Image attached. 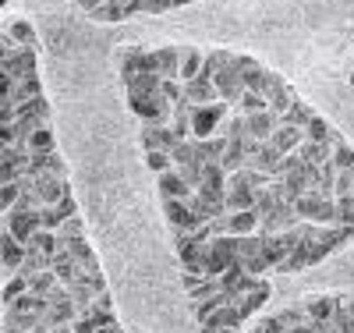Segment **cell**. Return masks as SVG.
Listing matches in <instances>:
<instances>
[{"mask_svg": "<svg viewBox=\"0 0 354 333\" xmlns=\"http://www.w3.org/2000/svg\"><path fill=\"white\" fill-rule=\"evenodd\" d=\"M181 142L174 132H170V125H142V149L145 153H170V149Z\"/></svg>", "mask_w": 354, "mask_h": 333, "instance_id": "8fae6325", "label": "cell"}, {"mask_svg": "<svg viewBox=\"0 0 354 333\" xmlns=\"http://www.w3.org/2000/svg\"><path fill=\"white\" fill-rule=\"evenodd\" d=\"M312 117H315V110H312L308 103H301V100H298V103H294V107H290L280 120H283V125H294V128H305Z\"/></svg>", "mask_w": 354, "mask_h": 333, "instance_id": "836d02e7", "label": "cell"}, {"mask_svg": "<svg viewBox=\"0 0 354 333\" xmlns=\"http://www.w3.org/2000/svg\"><path fill=\"white\" fill-rule=\"evenodd\" d=\"M156 185H160V195H163V199H185V202H188V199L195 195V188H188L185 177L177 174L174 167L163 170V174H156Z\"/></svg>", "mask_w": 354, "mask_h": 333, "instance_id": "2e32d148", "label": "cell"}, {"mask_svg": "<svg viewBox=\"0 0 354 333\" xmlns=\"http://www.w3.org/2000/svg\"><path fill=\"white\" fill-rule=\"evenodd\" d=\"M202 167H205V163L192 160V163H181V167H174V170L185 177V185H188V188H198V185H202Z\"/></svg>", "mask_w": 354, "mask_h": 333, "instance_id": "b9f144b4", "label": "cell"}, {"mask_svg": "<svg viewBox=\"0 0 354 333\" xmlns=\"http://www.w3.org/2000/svg\"><path fill=\"white\" fill-rule=\"evenodd\" d=\"M294 213H298V220H308V224H337L333 195H322L315 188H308L301 199H294Z\"/></svg>", "mask_w": 354, "mask_h": 333, "instance_id": "7a4b0ae2", "label": "cell"}, {"mask_svg": "<svg viewBox=\"0 0 354 333\" xmlns=\"http://www.w3.org/2000/svg\"><path fill=\"white\" fill-rule=\"evenodd\" d=\"M15 110H18V117H46V120H50V103H46V96L25 100V103H18Z\"/></svg>", "mask_w": 354, "mask_h": 333, "instance_id": "e575fe53", "label": "cell"}, {"mask_svg": "<svg viewBox=\"0 0 354 333\" xmlns=\"http://www.w3.org/2000/svg\"><path fill=\"white\" fill-rule=\"evenodd\" d=\"M259 231V213L255 209H241V213H223V234L230 237H245Z\"/></svg>", "mask_w": 354, "mask_h": 333, "instance_id": "5bb4252c", "label": "cell"}, {"mask_svg": "<svg viewBox=\"0 0 354 333\" xmlns=\"http://www.w3.org/2000/svg\"><path fill=\"white\" fill-rule=\"evenodd\" d=\"M145 163H149L153 174H163V170L174 167V163H170V153H160V149H156V153H145Z\"/></svg>", "mask_w": 354, "mask_h": 333, "instance_id": "c3c4849f", "label": "cell"}, {"mask_svg": "<svg viewBox=\"0 0 354 333\" xmlns=\"http://www.w3.org/2000/svg\"><path fill=\"white\" fill-rule=\"evenodd\" d=\"M21 167L25 163H0V185H15V181H21Z\"/></svg>", "mask_w": 354, "mask_h": 333, "instance_id": "681fc988", "label": "cell"}, {"mask_svg": "<svg viewBox=\"0 0 354 333\" xmlns=\"http://www.w3.org/2000/svg\"><path fill=\"white\" fill-rule=\"evenodd\" d=\"M255 326H259L262 333H283V326H280L277 316H262V319H255Z\"/></svg>", "mask_w": 354, "mask_h": 333, "instance_id": "816d5d0a", "label": "cell"}, {"mask_svg": "<svg viewBox=\"0 0 354 333\" xmlns=\"http://www.w3.org/2000/svg\"><path fill=\"white\" fill-rule=\"evenodd\" d=\"M78 4H82V0H78Z\"/></svg>", "mask_w": 354, "mask_h": 333, "instance_id": "03108f58", "label": "cell"}, {"mask_svg": "<svg viewBox=\"0 0 354 333\" xmlns=\"http://www.w3.org/2000/svg\"><path fill=\"white\" fill-rule=\"evenodd\" d=\"M294 224H301L298 213H294V202H283V199H280L273 213L259 220V234H280V231H290Z\"/></svg>", "mask_w": 354, "mask_h": 333, "instance_id": "30bf717a", "label": "cell"}, {"mask_svg": "<svg viewBox=\"0 0 354 333\" xmlns=\"http://www.w3.org/2000/svg\"><path fill=\"white\" fill-rule=\"evenodd\" d=\"M138 53H142V46H121L117 50V71H121V82H131L138 75Z\"/></svg>", "mask_w": 354, "mask_h": 333, "instance_id": "d4e9b609", "label": "cell"}, {"mask_svg": "<svg viewBox=\"0 0 354 333\" xmlns=\"http://www.w3.org/2000/svg\"><path fill=\"white\" fill-rule=\"evenodd\" d=\"M0 163H28V149L21 142H4L0 145Z\"/></svg>", "mask_w": 354, "mask_h": 333, "instance_id": "f35d334b", "label": "cell"}, {"mask_svg": "<svg viewBox=\"0 0 354 333\" xmlns=\"http://www.w3.org/2000/svg\"><path fill=\"white\" fill-rule=\"evenodd\" d=\"M337 298H340V294H319V298L301 301L305 316H308L312 323H319L322 333H333V330H330V319H333V312H337Z\"/></svg>", "mask_w": 354, "mask_h": 333, "instance_id": "9c48e42d", "label": "cell"}, {"mask_svg": "<svg viewBox=\"0 0 354 333\" xmlns=\"http://www.w3.org/2000/svg\"><path fill=\"white\" fill-rule=\"evenodd\" d=\"M93 18H96V21H124L128 11H124L121 4H113V0H106V4H100V8L93 11Z\"/></svg>", "mask_w": 354, "mask_h": 333, "instance_id": "60d3db41", "label": "cell"}, {"mask_svg": "<svg viewBox=\"0 0 354 333\" xmlns=\"http://www.w3.org/2000/svg\"><path fill=\"white\" fill-rule=\"evenodd\" d=\"M330 163L337 170H354V149L347 145V138H340L333 149H330Z\"/></svg>", "mask_w": 354, "mask_h": 333, "instance_id": "4dcf8cb0", "label": "cell"}, {"mask_svg": "<svg viewBox=\"0 0 354 333\" xmlns=\"http://www.w3.org/2000/svg\"><path fill=\"white\" fill-rule=\"evenodd\" d=\"M248 64H255V57H245V53H230L223 64L216 68V75H213V85H216V96L234 110V103L241 100V93H245V82H241V71L248 68Z\"/></svg>", "mask_w": 354, "mask_h": 333, "instance_id": "6da1fadb", "label": "cell"}, {"mask_svg": "<svg viewBox=\"0 0 354 333\" xmlns=\"http://www.w3.org/2000/svg\"><path fill=\"white\" fill-rule=\"evenodd\" d=\"M205 333H241V330H234V326H220V330H205Z\"/></svg>", "mask_w": 354, "mask_h": 333, "instance_id": "91938a15", "label": "cell"}, {"mask_svg": "<svg viewBox=\"0 0 354 333\" xmlns=\"http://www.w3.org/2000/svg\"><path fill=\"white\" fill-rule=\"evenodd\" d=\"M238 262H241V269H245V273H252V277L270 273V262H266L262 255H248V259H238Z\"/></svg>", "mask_w": 354, "mask_h": 333, "instance_id": "7dc6e473", "label": "cell"}, {"mask_svg": "<svg viewBox=\"0 0 354 333\" xmlns=\"http://www.w3.org/2000/svg\"><path fill=\"white\" fill-rule=\"evenodd\" d=\"M160 96H163L170 107H181V103H185V89H181V82H177V78H163V82H160Z\"/></svg>", "mask_w": 354, "mask_h": 333, "instance_id": "74e56055", "label": "cell"}, {"mask_svg": "<svg viewBox=\"0 0 354 333\" xmlns=\"http://www.w3.org/2000/svg\"><path fill=\"white\" fill-rule=\"evenodd\" d=\"M36 96H43L39 75H28V78H18V82H15V93H11V103H15V107L25 103V100H36Z\"/></svg>", "mask_w": 354, "mask_h": 333, "instance_id": "484cf974", "label": "cell"}, {"mask_svg": "<svg viewBox=\"0 0 354 333\" xmlns=\"http://www.w3.org/2000/svg\"><path fill=\"white\" fill-rule=\"evenodd\" d=\"M57 284H61V280H57V273H53V269H39V273H32V277H28V291H32V294H50Z\"/></svg>", "mask_w": 354, "mask_h": 333, "instance_id": "f546056e", "label": "cell"}, {"mask_svg": "<svg viewBox=\"0 0 354 333\" xmlns=\"http://www.w3.org/2000/svg\"><path fill=\"white\" fill-rule=\"evenodd\" d=\"M333 195H351V170H337V181H333Z\"/></svg>", "mask_w": 354, "mask_h": 333, "instance_id": "f907efd6", "label": "cell"}, {"mask_svg": "<svg viewBox=\"0 0 354 333\" xmlns=\"http://www.w3.org/2000/svg\"><path fill=\"white\" fill-rule=\"evenodd\" d=\"M4 4H8V0H0V8H4Z\"/></svg>", "mask_w": 354, "mask_h": 333, "instance_id": "e7e4bbea", "label": "cell"}, {"mask_svg": "<svg viewBox=\"0 0 354 333\" xmlns=\"http://www.w3.org/2000/svg\"><path fill=\"white\" fill-rule=\"evenodd\" d=\"M202 71V50L181 46V68H177V82H192Z\"/></svg>", "mask_w": 354, "mask_h": 333, "instance_id": "cb8c5ba5", "label": "cell"}, {"mask_svg": "<svg viewBox=\"0 0 354 333\" xmlns=\"http://www.w3.org/2000/svg\"><path fill=\"white\" fill-rule=\"evenodd\" d=\"M100 4H106V0H82V4H78V8H82L85 15H93V11H96Z\"/></svg>", "mask_w": 354, "mask_h": 333, "instance_id": "6f0895ef", "label": "cell"}, {"mask_svg": "<svg viewBox=\"0 0 354 333\" xmlns=\"http://www.w3.org/2000/svg\"><path fill=\"white\" fill-rule=\"evenodd\" d=\"M163 217L174 234H195L202 227V220L192 213V206L185 199H163Z\"/></svg>", "mask_w": 354, "mask_h": 333, "instance_id": "5b68a950", "label": "cell"}, {"mask_svg": "<svg viewBox=\"0 0 354 333\" xmlns=\"http://www.w3.org/2000/svg\"><path fill=\"white\" fill-rule=\"evenodd\" d=\"M245 333H262V330H259V326H252V330H245Z\"/></svg>", "mask_w": 354, "mask_h": 333, "instance_id": "6125c7cd", "label": "cell"}, {"mask_svg": "<svg viewBox=\"0 0 354 333\" xmlns=\"http://www.w3.org/2000/svg\"><path fill=\"white\" fill-rule=\"evenodd\" d=\"M53 234L61 237V241H64V237H82V234H85V224H82V217L75 213V217H68V220H64L61 227H57Z\"/></svg>", "mask_w": 354, "mask_h": 333, "instance_id": "ee69618b", "label": "cell"}, {"mask_svg": "<svg viewBox=\"0 0 354 333\" xmlns=\"http://www.w3.org/2000/svg\"><path fill=\"white\" fill-rule=\"evenodd\" d=\"M351 89H354V71H351Z\"/></svg>", "mask_w": 354, "mask_h": 333, "instance_id": "be15d7a7", "label": "cell"}, {"mask_svg": "<svg viewBox=\"0 0 354 333\" xmlns=\"http://www.w3.org/2000/svg\"><path fill=\"white\" fill-rule=\"evenodd\" d=\"M128 107L131 114L142 120V125H170V117H174V107L153 93V96H128Z\"/></svg>", "mask_w": 354, "mask_h": 333, "instance_id": "277c9868", "label": "cell"}, {"mask_svg": "<svg viewBox=\"0 0 354 333\" xmlns=\"http://www.w3.org/2000/svg\"><path fill=\"white\" fill-rule=\"evenodd\" d=\"M4 231L15 241L28 245V237L39 231V209H11V213H4Z\"/></svg>", "mask_w": 354, "mask_h": 333, "instance_id": "52a82bcc", "label": "cell"}, {"mask_svg": "<svg viewBox=\"0 0 354 333\" xmlns=\"http://www.w3.org/2000/svg\"><path fill=\"white\" fill-rule=\"evenodd\" d=\"M25 249L53 255V252H57V234H53V231H46V227H39V231H36L32 237H28V245H25Z\"/></svg>", "mask_w": 354, "mask_h": 333, "instance_id": "1f68e13d", "label": "cell"}, {"mask_svg": "<svg viewBox=\"0 0 354 333\" xmlns=\"http://www.w3.org/2000/svg\"><path fill=\"white\" fill-rule=\"evenodd\" d=\"M277 163H280V153L270 145V142H259L252 153H248V160H245V167H252V170H262V174H270L273 177V170H277Z\"/></svg>", "mask_w": 354, "mask_h": 333, "instance_id": "e0dca14e", "label": "cell"}, {"mask_svg": "<svg viewBox=\"0 0 354 333\" xmlns=\"http://www.w3.org/2000/svg\"><path fill=\"white\" fill-rule=\"evenodd\" d=\"M11 50H15V43H11V36H8V33H0V60H4V57H8Z\"/></svg>", "mask_w": 354, "mask_h": 333, "instance_id": "9f6ffc18", "label": "cell"}, {"mask_svg": "<svg viewBox=\"0 0 354 333\" xmlns=\"http://www.w3.org/2000/svg\"><path fill=\"white\" fill-rule=\"evenodd\" d=\"M216 291H220V277H198V284H195V287H188L192 305H195V301H202V298H213Z\"/></svg>", "mask_w": 354, "mask_h": 333, "instance_id": "8d00e7d4", "label": "cell"}, {"mask_svg": "<svg viewBox=\"0 0 354 333\" xmlns=\"http://www.w3.org/2000/svg\"><path fill=\"white\" fill-rule=\"evenodd\" d=\"M11 93H15V78L0 71V100H11Z\"/></svg>", "mask_w": 354, "mask_h": 333, "instance_id": "db71d44e", "label": "cell"}, {"mask_svg": "<svg viewBox=\"0 0 354 333\" xmlns=\"http://www.w3.org/2000/svg\"><path fill=\"white\" fill-rule=\"evenodd\" d=\"M294 103H298V93H294L290 85H283L280 93H273L270 100H266V110H270V114H277V117H283V114H287Z\"/></svg>", "mask_w": 354, "mask_h": 333, "instance_id": "f1b7e54d", "label": "cell"}, {"mask_svg": "<svg viewBox=\"0 0 354 333\" xmlns=\"http://www.w3.org/2000/svg\"><path fill=\"white\" fill-rule=\"evenodd\" d=\"M4 33L11 36V43H15V46H32V50H36V28L28 25V21H21V18H18V21H11V25L4 28Z\"/></svg>", "mask_w": 354, "mask_h": 333, "instance_id": "4316f807", "label": "cell"}, {"mask_svg": "<svg viewBox=\"0 0 354 333\" xmlns=\"http://www.w3.org/2000/svg\"><path fill=\"white\" fill-rule=\"evenodd\" d=\"M25 149H28V156H39V153H53L57 149V138H53V128L50 125H43V128H36L32 135L25 138Z\"/></svg>", "mask_w": 354, "mask_h": 333, "instance_id": "44dd1931", "label": "cell"}, {"mask_svg": "<svg viewBox=\"0 0 354 333\" xmlns=\"http://www.w3.org/2000/svg\"><path fill=\"white\" fill-rule=\"evenodd\" d=\"M266 301H270V284L262 280L255 291H248V294H241V298H238V309L245 312V319H252V316L266 305Z\"/></svg>", "mask_w": 354, "mask_h": 333, "instance_id": "7402d4cb", "label": "cell"}, {"mask_svg": "<svg viewBox=\"0 0 354 333\" xmlns=\"http://www.w3.org/2000/svg\"><path fill=\"white\" fill-rule=\"evenodd\" d=\"M333 209H337V224H347L354 217V195H333Z\"/></svg>", "mask_w": 354, "mask_h": 333, "instance_id": "bcb514c9", "label": "cell"}, {"mask_svg": "<svg viewBox=\"0 0 354 333\" xmlns=\"http://www.w3.org/2000/svg\"><path fill=\"white\" fill-rule=\"evenodd\" d=\"M18 199H21V181H15V185H0V217H4Z\"/></svg>", "mask_w": 354, "mask_h": 333, "instance_id": "7bdbcfd3", "label": "cell"}, {"mask_svg": "<svg viewBox=\"0 0 354 333\" xmlns=\"http://www.w3.org/2000/svg\"><path fill=\"white\" fill-rule=\"evenodd\" d=\"M344 227H347V231H351V234H354V217H351V220H347V224H344Z\"/></svg>", "mask_w": 354, "mask_h": 333, "instance_id": "94428289", "label": "cell"}, {"mask_svg": "<svg viewBox=\"0 0 354 333\" xmlns=\"http://www.w3.org/2000/svg\"><path fill=\"white\" fill-rule=\"evenodd\" d=\"M28 291V280L25 277H18V273H11V280L4 284V291H0V301H4V305H11L15 298H21Z\"/></svg>", "mask_w": 354, "mask_h": 333, "instance_id": "ab89813d", "label": "cell"}, {"mask_svg": "<svg viewBox=\"0 0 354 333\" xmlns=\"http://www.w3.org/2000/svg\"><path fill=\"white\" fill-rule=\"evenodd\" d=\"M174 245H177V259H181L185 273H195V277H202L205 241H198L195 234H174Z\"/></svg>", "mask_w": 354, "mask_h": 333, "instance_id": "8992f818", "label": "cell"}, {"mask_svg": "<svg viewBox=\"0 0 354 333\" xmlns=\"http://www.w3.org/2000/svg\"><path fill=\"white\" fill-rule=\"evenodd\" d=\"M160 75H135L131 82H124L128 85V96H153V93H160Z\"/></svg>", "mask_w": 354, "mask_h": 333, "instance_id": "83f0119b", "label": "cell"}, {"mask_svg": "<svg viewBox=\"0 0 354 333\" xmlns=\"http://www.w3.org/2000/svg\"><path fill=\"white\" fill-rule=\"evenodd\" d=\"M277 125H280V117H277V114L259 110V114H248V117H245V135L255 138V142H270V135H273Z\"/></svg>", "mask_w": 354, "mask_h": 333, "instance_id": "4fadbf2b", "label": "cell"}, {"mask_svg": "<svg viewBox=\"0 0 354 333\" xmlns=\"http://www.w3.org/2000/svg\"><path fill=\"white\" fill-rule=\"evenodd\" d=\"M330 149H333V145H326V142H301L298 149H294V153H298L301 163L319 167V163H326V160H330Z\"/></svg>", "mask_w": 354, "mask_h": 333, "instance_id": "603a6c76", "label": "cell"}, {"mask_svg": "<svg viewBox=\"0 0 354 333\" xmlns=\"http://www.w3.org/2000/svg\"><path fill=\"white\" fill-rule=\"evenodd\" d=\"M227 117H230V107H227L223 100L205 103V107H192V114H188V120H192V138H213Z\"/></svg>", "mask_w": 354, "mask_h": 333, "instance_id": "3957f363", "label": "cell"}, {"mask_svg": "<svg viewBox=\"0 0 354 333\" xmlns=\"http://www.w3.org/2000/svg\"><path fill=\"white\" fill-rule=\"evenodd\" d=\"M290 333H322V330H319V323H312V319H305V323H298V326H294Z\"/></svg>", "mask_w": 354, "mask_h": 333, "instance_id": "11a10c76", "label": "cell"}, {"mask_svg": "<svg viewBox=\"0 0 354 333\" xmlns=\"http://www.w3.org/2000/svg\"><path fill=\"white\" fill-rule=\"evenodd\" d=\"M301 142H305V132H301V128H294V125H283V120H280V125L273 128V135H270V145L277 149L280 156L294 153V149H298Z\"/></svg>", "mask_w": 354, "mask_h": 333, "instance_id": "9a60e30c", "label": "cell"}, {"mask_svg": "<svg viewBox=\"0 0 354 333\" xmlns=\"http://www.w3.org/2000/svg\"><path fill=\"white\" fill-rule=\"evenodd\" d=\"M259 110H266V96L252 93V89H245V93H241V100L234 103V114H241V117H248V114H259Z\"/></svg>", "mask_w": 354, "mask_h": 333, "instance_id": "d6a6232c", "label": "cell"}, {"mask_svg": "<svg viewBox=\"0 0 354 333\" xmlns=\"http://www.w3.org/2000/svg\"><path fill=\"white\" fill-rule=\"evenodd\" d=\"M4 142H15V128L11 125H0V145Z\"/></svg>", "mask_w": 354, "mask_h": 333, "instance_id": "680465c9", "label": "cell"}, {"mask_svg": "<svg viewBox=\"0 0 354 333\" xmlns=\"http://www.w3.org/2000/svg\"><path fill=\"white\" fill-rule=\"evenodd\" d=\"M0 262H4L11 273H18V266L25 262V245L15 241L8 231H0Z\"/></svg>", "mask_w": 354, "mask_h": 333, "instance_id": "d6986e66", "label": "cell"}, {"mask_svg": "<svg viewBox=\"0 0 354 333\" xmlns=\"http://www.w3.org/2000/svg\"><path fill=\"white\" fill-rule=\"evenodd\" d=\"M0 71L11 75L15 82H18V78H28V75H36V50H32V46H15L4 60H0Z\"/></svg>", "mask_w": 354, "mask_h": 333, "instance_id": "ba28073f", "label": "cell"}, {"mask_svg": "<svg viewBox=\"0 0 354 333\" xmlns=\"http://www.w3.org/2000/svg\"><path fill=\"white\" fill-rule=\"evenodd\" d=\"M15 117H18L15 103L11 100H0V125H15Z\"/></svg>", "mask_w": 354, "mask_h": 333, "instance_id": "f5cc1de1", "label": "cell"}, {"mask_svg": "<svg viewBox=\"0 0 354 333\" xmlns=\"http://www.w3.org/2000/svg\"><path fill=\"white\" fill-rule=\"evenodd\" d=\"M177 68H181V46H160L156 50V71H160V78H177Z\"/></svg>", "mask_w": 354, "mask_h": 333, "instance_id": "ffe728a7", "label": "cell"}, {"mask_svg": "<svg viewBox=\"0 0 354 333\" xmlns=\"http://www.w3.org/2000/svg\"><path fill=\"white\" fill-rule=\"evenodd\" d=\"M78 213V199L75 195H64L61 202H53V206H43L39 209V227H46V231H57L68 217H75Z\"/></svg>", "mask_w": 354, "mask_h": 333, "instance_id": "7c38bea8", "label": "cell"}, {"mask_svg": "<svg viewBox=\"0 0 354 333\" xmlns=\"http://www.w3.org/2000/svg\"><path fill=\"white\" fill-rule=\"evenodd\" d=\"M277 319H280V326H283V330H294L298 323H305L308 316H305V309H301V305H290V309L277 312Z\"/></svg>", "mask_w": 354, "mask_h": 333, "instance_id": "f6af8a7d", "label": "cell"}, {"mask_svg": "<svg viewBox=\"0 0 354 333\" xmlns=\"http://www.w3.org/2000/svg\"><path fill=\"white\" fill-rule=\"evenodd\" d=\"M227 301H230V294H223V291H216L213 298H202V301H195V319H205V316H209V312H216L220 305H227Z\"/></svg>", "mask_w": 354, "mask_h": 333, "instance_id": "d590c367", "label": "cell"}, {"mask_svg": "<svg viewBox=\"0 0 354 333\" xmlns=\"http://www.w3.org/2000/svg\"><path fill=\"white\" fill-rule=\"evenodd\" d=\"M181 89H185V103H188V107H205V103H216V100H220L213 82L192 78V82H181Z\"/></svg>", "mask_w": 354, "mask_h": 333, "instance_id": "ac0fdd59", "label": "cell"}]
</instances>
